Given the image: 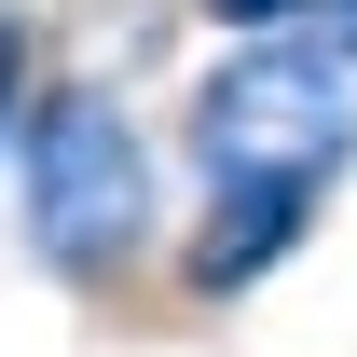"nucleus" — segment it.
I'll return each mask as SVG.
<instances>
[{"instance_id": "obj_1", "label": "nucleus", "mask_w": 357, "mask_h": 357, "mask_svg": "<svg viewBox=\"0 0 357 357\" xmlns=\"http://www.w3.org/2000/svg\"><path fill=\"white\" fill-rule=\"evenodd\" d=\"M14 192H28V248L69 289H124L151 248V137L124 124V96L96 83H28L14 124Z\"/></svg>"}, {"instance_id": "obj_2", "label": "nucleus", "mask_w": 357, "mask_h": 357, "mask_svg": "<svg viewBox=\"0 0 357 357\" xmlns=\"http://www.w3.org/2000/svg\"><path fill=\"white\" fill-rule=\"evenodd\" d=\"M344 151H357V96L330 42L234 28V55L192 83V165H344Z\"/></svg>"}, {"instance_id": "obj_3", "label": "nucleus", "mask_w": 357, "mask_h": 357, "mask_svg": "<svg viewBox=\"0 0 357 357\" xmlns=\"http://www.w3.org/2000/svg\"><path fill=\"white\" fill-rule=\"evenodd\" d=\"M330 178H344V165H206V220H192V248H178L192 303H234V289H261V275L316 234Z\"/></svg>"}, {"instance_id": "obj_4", "label": "nucleus", "mask_w": 357, "mask_h": 357, "mask_svg": "<svg viewBox=\"0 0 357 357\" xmlns=\"http://www.w3.org/2000/svg\"><path fill=\"white\" fill-rule=\"evenodd\" d=\"M28 83H42V42H28V14H0V151L28 124Z\"/></svg>"}, {"instance_id": "obj_5", "label": "nucleus", "mask_w": 357, "mask_h": 357, "mask_svg": "<svg viewBox=\"0 0 357 357\" xmlns=\"http://www.w3.org/2000/svg\"><path fill=\"white\" fill-rule=\"evenodd\" d=\"M206 28H303V0H192Z\"/></svg>"}, {"instance_id": "obj_6", "label": "nucleus", "mask_w": 357, "mask_h": 357, "mask_svg": "<svg viewBox=\"0 0 357 357\" xmlns=\"http://www.w3.org/2000/svg\"><path fill=\"white\" fill-rule=\"evenodd\" d=\"M303 14H316V42H330V55H357V0H303Z\"/></svg>"}]
</instances>
